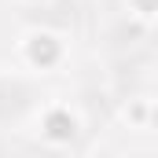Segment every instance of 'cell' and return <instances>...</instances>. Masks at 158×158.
I'll return each instance as SVG.
<instances>
[{
    "label": "cell",
    "instance_id": "6da1fadb",
    "mask_svg": "<svg viewBox=\"0 0 158 158\" xmlns=\"http://www.w3.org/2000/svg\"><path fill=\"white\" fill-rule=\"evenodd\" d=\"M30 103V88L22 85H0V118H11L19 110H26Z\"/></svg>",
    "mask_w": 158,
    "mask_h": 158
}]
</instances>
